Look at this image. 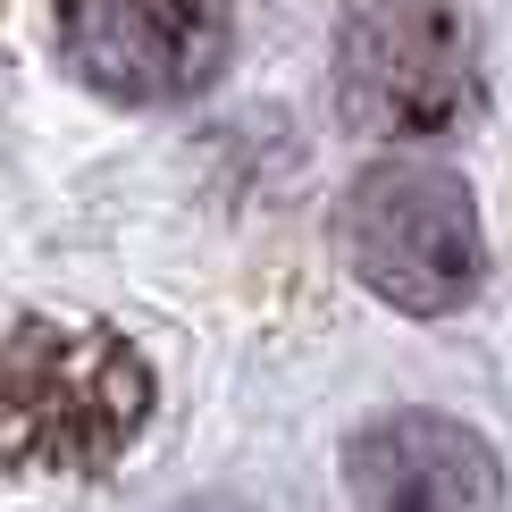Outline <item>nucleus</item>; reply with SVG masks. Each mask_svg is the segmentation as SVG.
<instances>
[{
	"label": "nucleus",
	"mask_w": 512,
	"mask_h": 512,
	"mask_svg": "<svg viewBox=\"0 0 512 512\" xmlns=\"http://www.w3.org/2000/svg\"><path fill=\"white\" fill-rule=\"evenodd\" d=\"M152 420V370L101 319H17L0 336V471L101 479Z\"/></svg>",
	"instance_id": "obj_1"
},
{
	"label": "nucleus",
	"mask_w": 512,
	"mask_h": 512,
	"mask_svg": "<svg viewBox=\"0 0 512 512\" xmlns=\"http://www.w3.org/2000/svg\"><path fill=\"white\" fill-rule=\"evenodd\" d=\"M345 479L361 512H496L504 462L479 429L445 412H387L345 445Z\"/></svg>",
	"instance_id": "obj_5"
},
{
	"label": "nucleus",
	"mask_w": 512,
	"mask_h": 512,
	"mask_svg": "<svg viewBox=\"0 0 512 512\" xmlns=\"http://www.w3.org/2000/svg\"><path fill=\"white\" fill-rule=\"evenodd\" d=\"M345 261L353 277L395 311H462L487 277V236H479V210L471 185L437 160H378L353 177L345 194Z\"/></svg>",
	"instance_id": "obj_2"
},
{
	"label": "nucleus",
	"mask_w": 512,
	"mask_h": 512,
	"mask_svg": "<svg viewBox=\"0 0 512 512\" xmlns=\"http://www.w3.org/2000/svg\"><path fill=\"white\" fill-rule=\"evenodd\" d=\"M59 59L110 101H185L227 59L219 0H59Z\"/></svg>",
	"instance_id": "obj_4"
},
{
	"label": "nucleus",
	"mask_w": 512,
	"mask_h": 512,
	"mask_svg": "<svg viewBox=\"0 0 512 512\" xmlns=\"http://www.w3.org/2000/svg\"><path fill=\"white\" fill-rule=\"evenodd\" d=\"M479 93V51L454 0H353L336 26V110L353 135L429 143Z\"/></svg>",
	"instance_id": "obj_3"
}]
</instances>
